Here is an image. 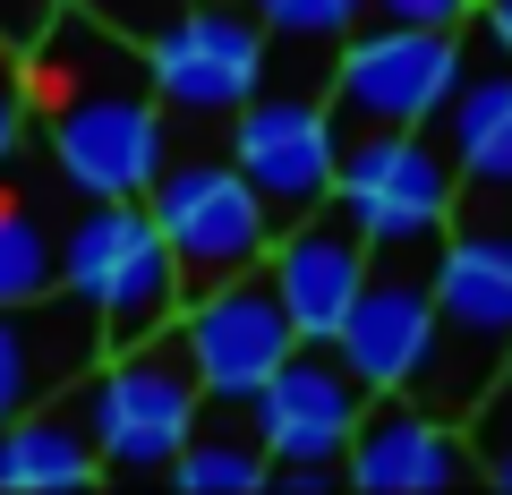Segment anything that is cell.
Wrapping results in <instances>:
<instances>
[{"label": "cell", "instance_id": "8", "mask_svg": "<svg viewBox=\"0 0 512 495\" xmlns=\"http://www.w3.org/2000/svg\"><path fill=\"white\" fill-rule=\"evenodd\" d=\"M146 69L163 111H188V120H231L265 77H274V43H265V18L256 9H231V0H188L146 35Z\"/></svg>", "mask_w": 512, "mask_h": 495}, {"label": "cell", "instance_id": "15", "mask_svg": "<svg viewBox=\"0 0 512 495\" xmlns=\"http://www.w3.org/2000/svg\"><path fill=\"white\" fill-rule=\"evenodd\" d=\"M94 359H103V316L77 291H43V299L0 308V419L52 402V393L77 385Z\"/></svg>", "mask_w": 512, "mask_h": 495}, {"label": "cell", "instance_id": "9", "mask_svg": "<svg viewBox=\"0 0 512 495\" xmlns=\"http://www.w3.org/2000/svg\"><path fill=\"white\" fill-rule=\"evenodd\" d=\"M231 163L256 188V205L274 214V231L316 214L333 197V163H342V129H333L325 94L316 86H256L231 111Z\"/></svg>", "mask_w": 512, "mask_h": 495}, {"label": "cell", "instance_id": "1", "mask_svg": "<svg viewBox=\"0 0 512 495\" xmlns=\"http://www.w3.org/2000/svg\"><path fill=\"white\" fill-rule=\"evenodd\" d=\"M26 94H35L52 163L77 197H146L154 188V171H163V94H154L137 35L60 0L52 26L26 43Z\"/></svg>", "mask_w": 512, "mask_h": 495}, {"label": "cell", "instance_id": "14", "mask_svg": "<svg viewBox=\"0 0 512 495\" xmlns=\"http://www.w3.org/2000/svg\"><path fill=\"white\" fill-rule=\"evenodd\" d=\"M265 274H274V291H282V308H291L299 342H333L342 316H350V299H359V282H367V231L325 197L316 214H299V222H282V231H274Z\"/></svg>", "mask_w": 512, "mask_h": 495}, {"label": "cell", "instance_id": "7", "mask_svg": "<svg viewBox=\"0 0 512 495\" xmlns=\"http://www.w3.org/2000/svg\"><path fill=\"white\" fill-rule=\"evenodd\" d=\"M154 222L171 239V265H180L188 299L231 282V274H248V265H265V248H274V214L256 205V188L239 180L231 154L154 171Z\"/></svg>", "mask_w": 512, "mask_h": 495}, {"label": "cell", "instance_id": "25", "mask_svg": "<svg viewBox=\"0 0 512 495\" xmlns=\"http://www.w3.org/2000/svg\"><path fill=\"white\" fill-rule=\"evenodd\" d=\"M265 487H282V495H325V487H342V461H274Z\"/></svg>", "mask_w": 512, "mask_h": 495}, {"label": "cell", "instance_id": "13", "mask_svg": "<svg viewBox=\"0 0 512 495\" xmlns=\"http://www.w3.org/2000/svg\"><path fill=\"white\" fill-rule=\"evenodd\" d=\"M256 436L274 461H342L350 427L367 410V385L350 376V359L333 342H291V359L256 385Z\"/></svg>", "mask_w": 512, "mask_h": 495}, {"label": "cell", "instance_id": "17", "mask_svg": "<svg viewBox=\"0 0 512 495\" xmlns=\"http://www.w3.org/2000/svg\"><path fill=\"white\" fill-rule=\"evenodd\" d=\"M94 470H103V453H94L86 402H35L18 419H0V487L60 495V487H86Z\"/></svg>", "mask_w": 512, "mask_h": 495}, {"label": "cell", "instance_id": "22", "mask_svg": "<svg viewBox=\"0 0 512 495\" xmlns=\"http://www.w3.org/2000/svg\"><path fill=\"white\" fill-rule=\"evenodd\" d=\"M26 120H35L26 52H18V43H0V180H9V163H18V146H26Z\"/></svg>", "mask_w": 512, "mask_h": 495}, {"label": "cell", "instance_id": "2", "mask_svg": "<svg viewBox=\"0 0 512 495\" xmlns=\"http://www.w3.org/2000/svg\"><path fill=\"white\" fill-rule=\"evenodd\" d=\"M512 367V188H461L436 239V342L410 376L427 410L470 419V402Z\"/></svg>", "mask_w": 512, "mask_h": 495}, {"label": "cell", "instance_id": "16", "mask_svg": "<svg viewBox=\"0 0 512 495\" xmlns=\"http://www.w3.org/2000/svg\"><path fill=\"white\" fill-rule=\"evenodd\" d=\"M444 154L461 188H512V52L487 35V60L461 52V77L444 94Z\"/></svg>", "mask_w": 512, "mask_h": 495}, {"label": "cell", "instance_id": "21", "mask_svg": "<svg viewBox=\"0 0 512 495\" xmlns=\"http://www.w3.org/2000/svg\"><path fill=\"white\" fill-rule=\"evenodd\" d=\"M461 436H470V453H478V478L512 487V367H504V376H495V385H487V393L470 402Z\"/></svg>", "mask_w": 512, "mask_h": 495}, {"label": "cell", "instance_id": "26", "mask_svg": "<svg viewBox=\"0 0 512 495\" xmlns=\"http://www.w3.org/2000/svg\"><path fill=\"white\" fill-rule=\"evenodd\" d=\"M52 9H60V0H0V43H18V52H26V43L52 26Z\"/></svg>", "mask_w": 512, "mask_h": 495}, {"label": "cell", "instance_id": "3", "mask_svg": "<svg viewBox=\"0 0 512 495\" xmlns=\"http://www.w3.org/2000/svg\"><path fill=\"white\" fill-rule=\"evenodd\" d=\"M60 291H77L103 316V342H146L180 316V265L171 239L154 222V205L137 197H86V214L60 231Z\"/></svg>", "mask_w": 512, "mask_h": 495}, {"label": "cell", "instance_id": "18", "mask_svg": "<svg viewBox=\"0 0 512 495\" xmlns=\"http://www.w3.org/2000/svg\"><path fill=\"white\" fill-rule=\"evenodd\" d=\"M265 470H274V453H265V436H256V410L205 393V410H197V427H188L171 478L197 487V495H256V487H265Z\"/></svg>", "mask_w": 512, "mask_h": 495}, {"label": "cell", "instance_id": "19", "mask_svg": "<svg viewBox=\"0 0 512 495\" xmlns=\"http://www.w3.org/2000/svg\"><path fill=\"white\" fill-rule=\"evenodd\" d=\"M60 291V239L43 231V214L26 197H0V308Z\"/></svg>", "mask_w": 512, "mask_h": 495}, {"label": "cell", "instance_id": "11", "mask_svg": "<svg viewBox=\"0 0 512 495\" xmlns=\"http://www.w3.org/2000/svg\"><path fill=\"white\" fill-rule=\"evenodd\" d=\"M180 342H188V359H197V376H205L214 402H256V385L291 359L299 325H291V308H282L274 274L248 265V274L180 299Z\"/></svg>", "mask_w": 512, "mask_h": 495}, {"label": "cell", "instance_id": "4", "mask_svg": "<svg viewBox=\"0 0 512 495\" xmlns=\"http://www.w3.org/2000/svg\"><path fill=\"white\" fill-rule=\"evenodd\" d=\"M86 427H94V453L103 470H171L205 410V376L180 342V316L146 342H120L103 367L86 376Z\"/></svg>", "mask_w": 512, "mask_h": 495}, {"label": "cell", "instance_id": "23", "mask_svg": "<svg viewBox=\"0 0 512 495\" xmlns=\"http://www.w3.org/2000/svg\"><path fill=\"white\" fill-rule=\"evenodd\" d=\"M367 18H384V26H470L478 0H367Z\"/></svg>", "mask_w": 512, "mask_h": 495}, {"label": "cell", "instance_id": "6", "mask_svg": "<svg viewBox=\"0 0 512 495\" xmlns=\"http://www.w3.org/2000/svg\"><path fill=\"white\" fill-rule=\"evenodd\" d=\"M461 197L453 154L427 129H359L342 137V163H333V205L367 231V248H393V239H444Z\"/></svg>", "mask_w": 512, "mask_h": 495}, {"label": "cell", "instance_id": "5", "mask_svg": "<svg viewBox=\"0 0 512 495\" xmlns=\"http://www.w3.org/2000/svg\"><path fill=\"white\" fill-rule=\"evenodd\" d=\"M461 26H350L342 52H333L325 69V111L333 129L359 137V129H427L444 111V94H453L461 77Z\"/></svg>", "mask_w": 512, "mask_h": 495}, {"label": "cell", "instance_id": "12", "mask_svg": "<svg viewBox=\"0 0 512 495\" xmlns=\"http://www.w3.org/2000/svg\"><path fill=\"white\" fill-rule=\"evenodd\" d=\"M342 478L367 495H427V487H461L478 478V453L461 436V419L427 410L419 393H367L359 427H350V453H342Z\"/></svg>", "mask_w": 512, "mask_h": 495}, {"label": "cell", "instance_id": "20", "mask_svg": "<svg viewBox=\"0 0 512 495\" xmlns=\"http://www.w3.org/2000/svg\"><path fill=\"white\" fill-rule=\"evenodd\" d=\"M256 18H265V43H274L282 60L291 52H342V35L367 18V0H248Z\"/></svg>", "mask_w": 512, "mask_h": 495}, {"label": "cell", "instance_id": "10", "mask_svg": "<svg viewBox=\"0 0 512 495\" xmlns=\"http://www.w3.org/2000/svg\"><path fill=\"white\" fill-rule=\"evenodd\" d=\"M436 342V239H393V248H367V282L350 299L333 350L350 359L367 393H402L427 367Z\"/></svg>", "mask_w": 512, "mask_h": 495}, {"label": "cell", "instance_id": "24", "mask_svg": "<svg viewBox=\"0 0 512 495\" xmlns=\"http://www.w3.org/2000/svg\"><path fill=\"white\" fill-rule=\"evenodd\" d=\"M77 9H94V18H111L120 35H137V43H146L154 26L171 18V9H188V0H77Z\"/></svg>", "mask_w": 512, "mask_h": 495}, {"label": "cell", "instance_id": "27", "mask_svg": "<svg viewBox=\"0 0 512 495\" xmlns=\"http://www.w3.org/2000/svg\"><path fill=\"white\" fill-rule=\"evenodd\" d=\"M478 26H487V35L512 52V0H478Z\"/></svg>", "mask_w": 512, "mask_h": 495}]
</instances>
